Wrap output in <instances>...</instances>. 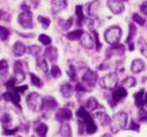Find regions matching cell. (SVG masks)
Masks as SVG:
<instances>
[{
	"label": "cell",
	"mask_w": 147,
	"mask_h": 137,
	"mask_svg": "<svg viewBox=\"0 0 147 137\" xmlns=\"http://www.w3.org/2000/svg\"><path fill=\"white\" fill-rule=\"evenodd\" d=\"M77 116H80L82 120H84L85 122V125H86V129H87V134H94L96 131H97V127H96L94 125V122H93V118H92L88 111L86 110V109L84 108H80L79 110H77Z\"/></svg>",
	"instance_id": "obj_1"
},
{
	"label": "cell",
	"mask_w": 147,
	"mask_h": 137,
	"mask_svg": "<svg viewBox=\"0 0 147 137\" xmlns=\"http://www.w3.org/2000/svg\"><path fill=\"white\" fill-rule=\"evenodd\" d=\"M120 37H121V30H120V27H118V26L109 27V28L105 31V33H104L105 40H107L109 44H113V45L118 44Z\"/></svg>",
	"instance_id": "obj_2"
},
{
	"label": "cell",
	"mask_w": 147,
	"mask_h": 137,
	"mask_svg": "<svg viewBox=\"0 0 147 137\" xmlns=\"http://www.w3.org/2000/svg\"><path fill=\"white\" fill-rule=\"evenodd\" d=\"M126 122H127V115L125 111H119L117 113L113 118V121H112V131L113 132H118L120 129L126 126Z\"/></svg>",
	"instance_id": "obj_3"
},
{
	"label": "cell",
	"mask_w": 147,
	"mask_h": 137,
	"mask_svg": "<svg viewBox=\"0 0 147 137\" xmlns=\"http://www.w3.org/2000/svg\"><path fill=\"white\" fill-rule=\"evenodd\" d=\"M26 103L31 110L39 111L43 107V99L40 98V95L38 93H31L26 99Z\"/></svg>",
	"instance_id": "obj_4"
},
{
	"label": "cell",
	"mask_w": 147,
	"mask_h": 137,
	"mask_svg": "<svg viewBox=\"0 0 147 137\" xmlns=\"http://www.w3.org/2000/svg\"><path fill=\"white\" fill-rule=\"evenodd\" d=\"M118 83V75L115 72H110L107 76H104L100 80V87L107 88V89H113Z\"/></svg>",
	"instance_id": "obj_5"
},
{
	"label": "cell",
	"mask_w": 147,
	"mask_h": 137,
	"mask_svg": "<svg viewBox=\"0 0 147 137\" xmlns=\"http://www.w3.org/2000/svg\"><path fill=\"white\" fill-rule=\"evenodd\" d=\"M18 24H20L24 28L31 30L33 27V22H32V13L28 10H25L18 16Z\"/></svg>",
	"instance_id": "obj_6"
},
{
	"label": "cell",
	"mask_w": 147,
	"mask_h": 137,
	"mask_svg": "<svg viewBox=\"0 0 147 137\" xmlns=\"http://www.w3.org/2000/svg\"><path fill=\"white\" fill-rule=\"evenodd\" d=\"M126 94H127V92H126V89H125V87H118V88H115L114 89V92H113V95H112V100H110V105H115V104L118 103V102H120L121 99H124L126 97Z\"/></svg>",
	"instance_id": "obj_7"
},
{
	"label": "cell",
	"mask_w": 147,
	"mask_h": 137,
	"mask_svg": "<svg viewBox=\"0 0 147 137\" xmlns=\"http://www.w3.org/2000/svg\"><path fill=\"white\" fill-rule=\"evenodd\" d=\"M107 5L110 9V11L113 13H115V15H119V13H121L124 10H125L124 4L120 1V0H108Z\"/></svg>",
	"instance_id": "obj_8"
},
{
	"label": "cell",
	"mask_w": 147,
	"mask_h": 137,
	"mask_svg": "<svg viewBox=\"0 0 147 137\" xmlns=\"http://www.w3.org/2000/svg\"><path fill=\"white\" fill-rule=\"evenodd\" d=\"M82 81L88 86H94V83L97 82V74L92 70H87L82 76Z\"/></svg>",
	"instance_id": "obj_9"
},
{
	"label": "cell",
	"mask_w": 147,
	"mask_h": 137,
	"mask_svg": "<svg viewBox=\"0 0 147 137\" xmlns=\"http://www.w3.org/2000/svg\"><path fill=\"white\" fill-rule=\"evenodd\" d=\"M71 118H72V113H71L70 109H67V108H63L57 113V120L58 121L64 122V121L70 120Z\"/></svg>",
	"instance_id": "obj_10"
},
{
	"label": "cell",
	"mask_w": 147,
	"mask_h": 137,
	"mask_svg": "<svg viewBox=\"0 0 147 137\" xmlns=\"http://www.w3.org/2000/svg\"><path fill=\"white\" fill-rule=\"evenodd\" d=\"M4 98H5L6 100H10V102H12L13 104H16L17 108H20V95H18V92L16 89L6 92L5 94H4Z\"/></svg>",
	"instance_id": "obj_11"
},
{
	"label": "cell",
	"mask_w": 147,
	"mask_h": 137,
	"mask_svg": "<svg viewBox=\"0 0 147 137\" xmlns=\"http://www.w3.org/2000/svg\"><path fill=\"white\" fill-rule=\"evenodd\" d=\"M94 119H96V121H97L99 125H102V126H107V125H109L110 122H112V119H110L107 114L103 113V111L96 113L94 114Z\"/></svg>",
	"instance_id": "obj_12"
},
{
	"label": "cell",
	"mask_w": 147,
	"mask_h": 137,
	"mask_svg": "<svg viewBox=\"0 0 147 137\" xmlns=\"http://www.w3.org/2000/svg\"><path fill=\"white\" fill-rule=\"evenodd\" d=\"M52 6H53V13H58V12L63 11L64 9H66L67 0H53Z\"/></svg>",
	"instance_id": "obj_13"
},
{
	"label": "cell",
	"mask_w": 147,
	"mask_h": 137,
	"mask_svg": "<svg viewBox=\"0 0 147 137\" xmlns=\"http://www.w3.org/2000/svg\"><path fill=\"white\" fill-rule=\"evenodd\" d=\"M13 72H15V76L18 81H22L25 79V70L22 68V62L21 61H16L13 64Z\"/></svg>",
	"instance_id": "obj_14"
},
{
	"label": "cell",
	"mask_w": 147,
	"mask_h": 137,
	"mask_svg": "<svg viewBox=\"0 0 147 137\" xmlns=\"http://www.w3.org/2000/svg\"><path fill=\"white\" fill-rule=\"evenodd\" d=\"M129 30H130V32H129V36H127V39H126V43L129 44V49L130 50H134V44H132V38L135 37L136 34V27L134 24H130L129 25Z\"/></svg>",
	"instance_id": "obj_15"
},
{
	"label": "cell",
	"mask_w": 147,
	"mask_h": 137,
	"mask_svg": "<svg viewBox=\"0 0 147 137\" xmlns=\"http://www.w3.org/2000/svg\"><path fill=\"white\" fill-rule=\"evenodd\" d=\"M81 43H82V45H84L86 49H92V48H93V45H94L93 39H92V37L88 33H82V36H81Z\"/></svg>",
	"instance_id": "obj_16"
},
{
	"label": "cell",
	"mask_w": 147,
	"mask_h": 137,
	"mask_svg": "<svg viewBox=\"0 0 147 137\" xmlns=\"http://www.w3.org/2000/svg\"><path fill=\"white\" fill-rule=\"evenodd\" d=\"M145 70V62L140 60V59H136V60L132 61L131 64V71L134 72V74H139V72L144 71Z\"/></svg>",
	"instance_id": "obj_17"
},
{
	"label": "cell",
	"mask_w": 147,
	"mask_h": 137,
	"mask_svg": "<svg viewBox=\"0 0 147 137\" xmlns=\"http://www.w3.org/2000/svg\"><path fill=\"white\" fill-rule=\"evenodd\" d=\"M58 105V103H57V100L53 99L52 97H47L44 100H43V109H45V110H52V109L54 108H57Z\"/></svg>",
	"instance_id": "obj_18"
},
{
	"label": "cell",
	"mask_w": 147,
	"mask_h": 137,
	"mask_svg": "<svg viewBox=\"0 0 147 137\" xmlns=\"http://www.w3.org/2000/svg\"><path fill=\"white\" fill-rule=\"evenodd\" d=\"M25 52H26V48H25L24 43H21V42H16L15 44H13V54H15L16 56H21V55H24Z\"/></svg>",
	"instance_id": "obj_19"
},
{
	"label": "cell",
	"mask_w": 147,
	"mask_h": 137,
	"mask_svg": "<svg viewBox=\"0 0 147 137\" xmlns=\"http://www.w3.org/2000/svg\"><path fill=\"white\" fill-rule=\"evenodd\" d=\"M44 56L49 59V60H57L58 59V50L55 49V48H48V49H45V52H44Z\"/></svg>",
	"instance_id": "obj_20"
},
{
	"label": "cell",
	"mask_w": 147,
	"mask_h": 137,
	"mask_svg": "<svg viewBox=\"0 0 147 137\" xmlns=\"http://www.w3.org/2000/svg\"><path fill=\"white\" fill-rule=\"evenodd\" d=\"M144 89H141L135 95H134V98H135V105L137 108H142V105H144V103H145V100H144Z\"/></svg>",
	"instance_id": "obj_21"
},
{
	"label": "cell",
	"mask_w": 147,
	"mask_h": 137,
	"mask_svg": "<svg viewBox=\"0 0 147 137\" xmlns=\"http://www.w3.org/2000/svg\"><path fill=\"white\" fill-rule=\"evenodd\" d=\"M60 92H61V94L65 98L71 97V94H72V87H71V85L70 83H64L61 86V88H60Z\"/></svg>",
	"instance_id": "obj_22"
},
{
	"label": "cell",
	"mask_w": 147,
	"mask_h": 137,
	"mask_svg": "<svg viewBox=\"0 0 147 137\" xmlns=\"http://www.w3.org/2000/svg\"><path fill=\"white\" fill-rule=\"evenodd\" d=\"M87 13H88L90 16H96V13H97V10H98V1H93V3H90L88 6H87Z\"/></svg>",
	"instance_id": "obj_23"
},
{
	"label": "cell",
	"mask_w": 147,
	"mask_h": 137,
	"mask_svg": "<svg viewBox=\"0 0 147 137\" xmlns=\"http://www.w3.org/2000/svg\"><path fill=\"white\" fill-rule=\"evenodd\" d=\"M82 33H84V32H82L81 30H76V31H74V32H70V33H67V34H66V38L70 39V40L80 39L81 36H82Z\"/></svg>",
	"instance_id": "obj_24"
},
{
	"label": "cell",
	"mask_w": 147,
	"mask_h": 137,
	"mask_svg": "<svg viewBox=\"0 0 147 137\" xmlns=\"http://www.w3.org/2000/svg\"><path fill=\"white\" fill-rule=\"evenodd\" d=\"M86 108L90 109V110H94V109L99 108L98 102H97V100H96L94 98H90L88 100H87V103H86Z\"/></svg>",
	"instance_id": "obj_25"
},
{
	"label": "cell",
	"mask_w": 147,
	"mask_h": 137,
	"mask_svg": "<svg viewBox=\"0 0 147 137\" xmlns=\"http://www.w3.org/2000/svg\"><path fill=\"white\" fill-rule=\"evenodd\" d=\"M135 85H136V80L134 77H126V79L121 82L123 87H134Z\"/></svg>",
	"instance_id": "obj_26"
},
{
	"label": "cell",
	"mask_w": 147,
	"mask_h": 137,
	"mask_svg": "<svg viewBox=\"0 0 147 137\" xmlns=\"http://www.w3.org/2000/svg\"><path fill=\"white\" fill-rule=\"evenodd\" d=\"M34 131L39 136H45V135H47V131H48V127H47V125H44V124H39L34 129Z\"/></svg>",
	"instance_id": "obj_27"
},
{
	"label": "cell",
	"mask_w": 147,
	"mask_h": 137,
	"mask_svg": "<svg viewBox=\"0 0 147 137\" xmlns=\"http://www.w3.org/2000/svg\"><path fill=\"white\" fill-rule=\"evenodd\" d=\"M37 65H38V67H39L43 72H47V71H48L47 61H45L43 58H37Z\"/></svg>",
	"instance_id": "obj_28"
},
{
	"label": "cell",
	"mask_w": 147,
	"mask_h": 137,
	"mask_svg": "<svg viewBox=\"0 0 147 137\" xmlns=\"http://www.w3.org/2000/svg\"><path fill=\"white\" fill-rule=\"evenodd\" d=\"M11 115L10 114H7V113H4L3 115H1V122L4 124V127H9L11 124Z\"/></svg>",
	"instance_id": "obj_29"
},
{
	"label": "cell",
	"mask_w": 147,
	"mask_h": 137,
	"mask_svg": "<svg viewBox=\"0 0 147 137\" xmlns=\"http://www.w3.org/2000/svg\"><path fill=\"white\" fill-rule=\"evenodd\" d=\"M60 135L67 136V137L71 136V129H70V126H69L67 124H63L60 126Z\"/></svg>",
	"instance_id": "obj_30"
},
{
	"label": "cell",
	"mask_w": 147,
	"mask_h": 137,
	"mask_svg": "<svg viewBox=\"0 0 147 137\" xmlns=\"http://www.w3.org/2000/svg\"><path fill=\"white\" fill-rule=\"evenodd\" d=\"M137 43H139V47H140V50H141L142 55L147 58V44H146V42H145V40L142 39V38H140Z\"/></svg>",
	"instance_id": "obj_31"
},
{
	"label": "cell",
	"mask_w": 147,
	"mask_h": 137,
	"mask_svg": "<svg viewBox=\"0 0 147 137\" xmlns=\"http://www.w3.org/2000/svg\"><path fill=\"white\" fill-rule=\"evenodd\" d=\"M9 36H10V32H9V30L5 28V27L0 26V39H1V40H7Z\"/></svg>",
	"instance_id": "obj_32"
},
{
	"label": "cell",
	"mask_w": 147,
	"mask_h": 137,
	"mask_svg": "<svg viewBox=\"0 0 147 137\" xmlns=\"http://www.w3.org/2000/svg\"><path fill=\"white\" fill-rule=\"evenodd\" d=\"M31 81H32V85H34L36 87H42V81L38 76H36L34 74H31Z\"/></svg>",
	"instance_id": "obj_33"
},
{
	"label": "cell",
	"mask_w": 147,
	"mask_h": 137,
	"mask_svg": "<svg viewBox=\"0 0 147 137\" xmlns=\"http://www.w3.org/2000/svg\"><path fill=\"white\" fill-rule=\"evenodd\" d=\"M40 52H42V49H40V48L38 47V45H31V47L28 48V53L31 54V55L37 56Z\"/></svg>",
	"instance_id": "obj_34"
},
{
	"label": "cell",
	"mask_w": 147,
	"mask_h": 137,
	"mask_svg": "<svg viewBox=\"0 0 147 137\" xmlns=\"http://www.w3.org/2000/svg\"><path fill=\"white\" fill-rule=\"evenodd\" d=\"M76 15L79 17V24H81L82 20H85V16H84V12H82V6L79 5L76 6Z\"/></svg>",
	"instance_id": "obj_35"
},
{
	"label": "cell",
	"mask_w": 147,
	"mask_h": 137,
	"mask_svg": "<svg viewBox=\"0 0 147 137\" xmlns=\"http://www.w3.org/2000/svg\"><path fill=\"white\" fill-rule=\"evenodd\" d=\"M39 40H40V43H43L44 45H49L50 43H52L50 37H48V36H45V34H40L39 36Z\"/></svg>",
	"instance_id": "obj_36"
},
{
	"label": "cell",
	"mask_w": 147,
	"mask_h": 137,
	"mask_svg": "<svg viewBox=\"0 0 147 137\" xmlns=\"http://www.w3.org/2000/svg\"><path fill=\"white\" fill-rule=\"evenodd\" d=\"M0 20H1V21H6V22H9V21L11 20L10 13L5 12L4 10H0Z\"/></svg>",
	"instance_id": "obj_37"
},
{
	"label": "cell",
	"mask_w": 147,
	"mask_h": 137,
	"mask_svg": "<svg viewBox=\"0 0 147 137\" xmlns=\"http://www.w3.org/2000/svg\"><path fill=\"white\" fill-rule=\"evenodd\" d=\"M61 75V71H60V68H59L58 66H53L52 67V76L54 77V79H58V77H60Z\"/></svg>",
	"instance_id": "obj_38"
},
{
	"label": "cell",
	"mask_w": 147,
	"mask_h": 137,
	"mask_svg": "<svg viewBox=\"0 0 147 137\" xmlns=\"http://www.w3.org/2000/svg\"><path fill=\"white\" fill-rule=\"evenodd\" d=\"M132 20H134L136 24H139V25H141V26H144L145 25V20L142 19V17L140 16V15H137V13H134L132 15Z\"/></svg>",
	"instance_id": "obj_39"
},
{
	"label": "cell",
	"mask_w": 147,
	"mask_h": 137,
	"mask_svg": "<svg viewBox=\"0 0 147 137\" xmlns=\"http://www.w3.org/2000/svg\"><path fill=\"white\" fill-rule=\"evenodd\" d=\"M38 20H39V22H40V24H42V26L44 27V28H48V27H49V25H50V21L47 19V17L39 16V17H38Z\"/></svg>",
	"instance_id": "obj_40"
},
{
	"label": "cell",
	"mask_w": 147,
	"mask_h": 137,
	"mask_svg": "<svg viewBox=\"0 0 147 137\" xmlns=\"http://www.w3.org/2000/svg\"><path fill=\"white\" fill-rule=\"evenodd\" d=\"M17 132V129H13V130H9V127H4L3 130V134L4 135H13Z\"/></svg>",
	"instance_id": "obj_41"
},
{
	"label": "cell",
	"mask_w": 147,
	"mask_h": 137,
	"mask_svg": "<svg viewBox=\"0 0 147 137\" xmlns=\"http://www.w3.org/2000/svg\"><path fill=\"white\" fill-rule=\"evenodd\" d=\"M140 9H141V12L144 13L145 16H147V1H144L141 4V6H140Z\"/></svg>",
	"instance_id": "obj_42"
},
{
	"label": "cell",
	"mask_w": 147,
	"mask_h": 137,
	"mask_svg": "<svg viewBox=\"0 0 147 137\" xmlns=\"http://www.w3.org/2000/svg\"><path fill=\"white\" fill-rule=\"evenodd\" d=\"M140 119L142 121H147V111L146 110H144V109H142V110H140Z\"/></svg>",
	"instance_id": "obj_43"
},
{
	"label": "cell",
	"mask_w": 147,
	"mask_h": 137,
	"mask_svg": "<svg viewBox=\"0 0 147 137\" xmlns=\"http://www.w3.org/2000/svg\"><path fill=\"white\" fill-rule=\"evenodd\" d=\"M15 79H11L10 81H7L6 82V87L9 88V89H12V88H15V87H13V85H15Z\"/></svg>",
	"instance_id": "obj_44"
},
{
	"label": "cell",
	"mask_w": 147,
	"mask_h": 137,
	"mask_svg": "<svg viewBox=\"0 0 147 137\" xmlns=\"http://www.w3.org/2000/svg\"><path fill=\"white\" fill-rule=\"evenodd\" d=\"M72 66H70V68H69V75H70L71 80H76V74H75V70H72Z\"/></svg>",
	"instance_id": "obj_45"
},
{
	"label": "cell",
	"mask_w": 147,
	"mask_h": 137,
	"mask_svg": "<svg viewBox=\"0 0 147 137\" xmlns=\"http://www.w3.org/2000/svg\"><path fill=\"white\" fill-rule=\"evenodd\" d=\"M7 68V62L5 60H0V71L6 70Z\"/></svg>",
	"instance_id": "obj_46"
},
{
	"label": "cell",
	"mask_w": 147,
	"mask_h": 137,
	"mask_svg": "<svg viewBox=\"0 0 147 137\" xmlns=\"http://www.w3.org/2000/svg\"><path fill=\"white\" fill-rule=\"evenodd\" d=\"M139 124H136V122L135 121H131V124H130V129L131 130H135V131H139L140 129H139Z\"/></svg>",
	"instance_id": "obj_47"
},
{
	"label": "cell",
	"mask_w": 147,
	"mask_h": 137,
	"mask_svg": "<svg viewBox=\"0 0 147 137\" xmlns=\"http://www.w3.org/2000/svg\"><path fill=\"white\" fill-rule=\"evenodd\" d=\"M79 127H80V129H79V134H80V135H82V134H84L85 127H86L85 122H84V124H82V121H79Z\"/></svg>",
	"instance_id": "obj_48"
},
{
	"label": "cell",
	"mask_w": 147,
	"mask_h": 137,
	"mask_svg": "<svg viewBox=\"0 0 147 137\" xmlns=\"http://www.w3.org/2000/svg\"><path fill=\"white\" fill-rule=\"evenodd\" d=\"M27 88H28V87H27V86H21V87L15 88V89L17 91L18 93H22V92H26V91H27Z\"/></svg>",
	"instance_id": "obj_49"
},
{
	"label": "cell",
	"mask_w": 147,
	"mask_h": 137,
	"mask_svg": "<svg viewBox=\"0 0 147 137\" xmlns=\"http://www.w3.org/2000/svg\"><path fill=\"white\" fill-rule=\"evenodd\" d=\"M71 24H72V19H69L67 22H66V25L64 26V28H65V30H69V28H70V26H71Z\"/></svg>",
	"instance_id": "obj_50"
},
{
	"label": "cell",
	"mask_w": 147,
	"mask_h": 137,
	"mask_svg": "<svg viewBox=\"0 0 147 137\" xmlns=\"http://www.w3.org/2000/svg\"><path fill=\"white\" fill-rule=\"evenodd\" d=\"M94 36H96V43H97V50L100 49V44H99V40H98V34L97 32H94Z\"/></svg>",
	"instance_id": "obj_51"
},
{
	"label": "cell",
	"mask_w": 147,
	"mask_h": 137,
	"mask_svg": "<svg viewBox=\"0 0 147 137\" xmlns=\"http://www.w3.org/2000/svg\"><path fill=\"white\" fill-rule=\"evenodd\" d=\"M31 3H32V5H33L34 7H37L39 5V0H31Z\"/></svg>",
	"instance_id": "obj_52"
},
{
	"label": "cell",
	"mask_w": 147,
	"mask_h": 137,
	"mask_svg": "<svg viewBox=\"0 0 147 137\" xmlns=\"http://www.w3.org/2000/svg\"><path fill=\"white\" fill-rule=\"evenodd\" d=\"M145 103L147 104V93H146V99H145Z\"/></svg>",
	"instance_id": "obj_53"
},
{
	"label": "cell",
	"mask_w": 147,
	"mask_h": 137,
	"mask_svg": "<svg viewBox=\"0 0 147 137\" xmlns=\"http://www.w3.org/2000/svg\"><path fill=\"white\" fill-rule=\"evenodd\" d=\"M123 1H127V0H123Z\"/></svg>",
	"instance_id": "obj_54"
}]
</instances>
